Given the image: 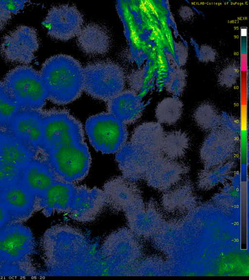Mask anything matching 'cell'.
Returning <instances> with one entry per match:
<instances>
[{
	"label": "cell",
	"instance_id": "6da1fadb",
	"mask_svg": "<svg viewBox=\"0 0 249 280\" xmlns=\"http://www.w3.org/2000/svg\"><path fill=\"white\" fill-rule=\"evenodd\" d=\"M83 69L81 63L69 55L59 54L48 58L39 72L47 99L65 105L79 98L84 90Z\"/></svg>",
	"mask_w": 249,
	"mask_h": 280
},
{
	"label": "cell",
	"instance_id": "7a4b0ae2",
	"mask_svg": "<svg viewBox=\"0 0 249 280\" xmlns=\"http://www.w3.org/2000/svg\"><path fill=\"white\" fill-rule=\"evenodd\" d=\"M0 277L37 276L32 260L36 242L31 228L10 223L0 230Z\"/></svg>",
	"mask_w": 249,
	"mask_h": 280
},
{
	"label": "cell",
	"instance_id": "3957f363",
	"mask_svg": "<svg viewBox=\"0 0 249 280\" xmlns=\"http://www.w3.org/2000/svg\"><path fill=\"white\" fill-rule=\"evenodd\" d=\"M3 83L19 108L41 110L47 96L40 73L31 66H17L5 75Z\"/></svg>",
	"mask_w": 249,
	"mask_h": 280
},
{
	"label": "cell",
	"instance_id": "277c9868",
	"mask_svg": "<svg viewBox=\"0 0 249 280\" xmlns=\"http://www.w3.org/2000/svg\"><path fill=\"white\" fill-rule=\"evenodd\" d=\"M84 90L92 97L108 101L124 90L125 77L122 68L111 61H99L83 69Z\"/></svg>",
	"mask_w": 249,
	"mask_h": 280
},
{
	"label": "cell",
	"instance_id": "5b68a950",
	"mask_svg": "<svg viewBox=\"0 0 249 280\" xmlns=\"http://www.w3.org/2000/svg\"><path fill=\"white\" fill-rule=\"evenodd\" d=\"M42 148L47 155L60 147L84 142L80 123L64 110H43Z\"/></svg>",
	"mask_w": 249,
	"mask_h": 280
},
{
	"label": "cell",
	"instance_id": "8992f818",
	"mask_svg": "<svg viewBox=\"0 0 249 280\" xmlns=\"http://www.w3.org/2000/svg\"><path fill=\"white\" fill-rule=\"evenodd\" d=\"M47 162L58 180L73 184L87 175L91 158L84 142L64 146L47 155Z\"/></svg>",
	"mask_w": 249,
	"mask_h": 280
},
{
	"label": "cell",
	"instance_id": "52a82bcc",
	"mask_svg": "<svg viewBox=\"0 0 249 280\" xmlns=\"http://www.w3.org/2000/svg\"><path fill=\"white\" fill-rule=\"evenodd\" d=\"M85 128L92 146L102 153L118 152L127 140L128 133L125 124L109 112L89 117Z\"/></svg>",
	"mask_w": 249,
	"mask_h": 280
},
{
	"label": "cell",
	"instance_id": "ba28073f",
	"mask_svg": "<svg viewBox=\"0 0 249 280\" xmlns=\"http://www.w3.org/2000/svg\"><path fill=\"white\" fill-rule=\"evenodd\" d=\"M39 46L36 29L20 25L5 35L0 44V52L6 62L26 65L32 61Z\"/></svg>",
	"mask_w": 249,
	"mask_h": 280
},
{
	"label": "cell",
	"instance_id": "9c48e42d",
	"mask_svg": "<svg viewBox=\"0 0 249 280\" xmlns=\"http://www.w3.org/2000/svg\"><path fill=\"white\" fill-rule=\"evenodd\" d=\"M189 170L186 164L160 153L152 157L142 179L149 186L165 192L182 181Z\"/></svg>",
	"mask_w": 249,
	"mask_h": 280
},
{
	"label": "cell",
	"instance_id": "30bf717a",
	"mask_svg": "<svg viewBox=\"0 0 249 280\" xmlns=\"http://www.w3.org/2000/svg\"><path fill=\"white\" fill-rule=\"evenodd\" d=\"M83 21V15L76 6L61 4L51 8L42 23L51 37L67 41L78 35Z\"/></svg>",
	"mask_w": 249,
	"mask_h": 280
},
{
	"label": "cell",
	"instance_id": "8fae6325",
	"mask_svg": "<svg viewBox=\"0 0 249 280\" xmlns=\"http://www.w3.org/2000/svg\"><path fill=\"white\" fill-rule=\"evenodd\" d=\"M237 150V138L218 127L205 139L200 157L204 168L214 167L231 160Z\"/></svg>",
	"mask_w": 249,
	"mask_h": 280
},
{
	"label": "cell",
	"instance_id": "7c38bea8",
	"mask_svg": "<svg viewBox=\"0 0 249 280\" xmlns=\"http://www.w3.org/2000/svg\"><path fill=\"white\" fill-rule=\"evenodd\" d=\"M43 110L22 109L12 120L7 131L35 151L42 148Z\"/></svg>",
	"mask_w": 249,
	"mask_h": 280
},
{
	"label": "cell",
	"instance_id": "4fadbf2b",
	"mask_svg": "<svg viewBox=\"0 0 249 280\" xmlns=\"http://www.w3.org/2000/svg\"><path fill=\"white\" fill-rule=\"evenodd\" d=\"M0 199L6 208L11 223H22L36 211V197L20 181L0 188Z\"/></svg>",
	"mask_w": 249,
	"mask_h": 280
},
{
	"label": "cell",
	"instance_id": "5bb4252c",
	"mask_svg": "<svg viewBox=\"0 0 249 280\" xmlns=\"http://www.w3.org/2000/svg\"><path fill=\"white\" fill-rule=\"evenodd\" d=\"M75 189L73 184L55 181L42 195L36 198V211L42 210L47 217L55 212H68Z\"/></svg>",
	"mask_w": 249,
	"mask_h": 280
},
{
	"label": "cell",
	"instance_id": "9a60e30c",
	"mask_svg": "<svg viewBox=\"0 0 249 280\" xmlns=\"http://www.w3.org/2000/svg\"><path fill=\"white\" fill-rule=\"evenodd\" d=\"M56 180V176L47 162L34 158L24 168L20 182L37 198Z\"/></svg>",
	"mask_w": 249,
	"mask_h": 280
},
{
	"label": "cell",
	"instance_id": "2e32d148",
	"mask_svg": "<svg viewBox=\"0 0 249 280\" xmlns=\"http://www.w3.org/2000/svg\"><path fill=\"white\" fill-rule=\"evenodd\" d=\"M193 183L183 180L164 192L161 198L164 210L170 213H183L191 210L197 202Z\"/></svg>",
	"mask_w": 249,
	"mask_h": 280
},
{
	"label": "cell",
	"instance_id": "e0dca14e",
	"mask_svg": "<svg viewBox=\"0 0 249 280\" xmlns=\"http://www.w3.org/2000/svg\"><path fill=\"white\" fill-rule=\"evenodd\" d=\"M77 43L86 54H104L111 47V38L106 28L97 23H89L82 28L77 35Z\"/></svg>",
	"mask_w": 249,
	"mask_h": 280
},
{
	"label": "cell",
	"instance_id": "ac0fdd59",
	"mask_svg": "<svg viewBox=\"0 0 249 280\" xmlns=\"http://www.w3.org/2000/svg\"><path fill=\"white\" fill-rule=\"evenodd\" d=\"M105 198L103 191L75 186L74 196L68 212L75 219L91 218L99 210Z\"/></svg>",
	"mask_w": 249,
	"mask_h": 280
},
{
	"label": "cell",
	"instance_id": "d6986e66",
	"mask_svg": "<svg viewBox=\"0 0 249 280\" xmlns=\"http://www.w3.org/2000/svg\"><path fill=\"white\" fill-rule=\"evenodd\" d=\"M107 108L125 124L136 121L142 113V103L133 90H123L108 101Z\"/></svg>",
	"mask_w": 249,
	"mask_h": 280
},
{
	"label": "cell",
	"instance_id": "ffe728a7",
	"mask_svg": "<svg viewBox=\"0 0 249 280\" xmlns=\"http://www.w3.org/2000/svg\"><path fill=\"white\" fill-rule=\"evenodd\" d=\"M36 151L7 132H0V160L24 168L35 158Z\"/></svg>",
	"mask_w": 249,
	"mask_h": 280
},
{
	"label": "cell",
	"instance_id": "44dd1931",
	"mask_svg": "<svg viewBox=\"0 0 249 280\" xmlns=\"http://www.w3.org/2000/svg\"><path fill=\"white\" fill-rule=\"evenodd\" d=\"M165 133L160 123L147 122L138 126L129 141L152 155L161 153Z\"/></svg>",
	"mask_w": 249,
	"mask_h": 280
},
{
	"label": "cell",
	"instance_id": "7402d4cb",
	"mask_svg": "<svg viewBox=\"0 0 249 280\" xmlns=\"http://www.w3.org/2000/svg\"><path fill=\"white\" fill-rule=\"evenodd\" d=\"M234 162L231 160L218 166L204 168L198 174L197 186L201 190L208 191L229 179L233 171Z\"/></svg>",
	"mask_w": 249,
	"mask_h": 280
},
{
	"label": "cell",
	"instance_id": "603a6c76",
	"mask_svg": "<svg viewBox=\"0 0 249 280\" xmlns=\"http://www.w3.org/2000/svg\"><path fill=\"white\" fill-rule=\"evenodd\" d=\"M190 146L188 135L181 131H173L165 134L161 153L175 160L182 158Z\"/></svg>",
	"mask_w": 249,
	"mask_h": 280
},
{
	"label": "cell",
	"instance_id": "cb8c5ba5",
	"mask_svg": "<svg viewBox=\"0 0 249 280\" xmlns=\"http://www.w3.org/2000/svg\"><path fill=\"white\" fill-rule=\"evenodd\" d=\"M183 104L177 98L167 97L163 99L157 105L156 117L161 123L173 125L176 123L181 116Z\"/></svg>",
	"mask_w": 249,
	"mask_h": 280
},
{
	"label": "cell",
	"instance_id": "d4e9b609",
	"mask_svg": "<svg viewBox=\"0 0 249 280\" xmlns=\"http://www.w3.org/2000/svg\"><path fill=\"white\" fill-rule=\"evenodd\" d=\"M21 109L0 81V132H6L14 116Z\"/></svg>",
	"mask_w": 249,
	"mask_h": 280
},
{
	"label": "cell",
	"instance_id": "484cf974",
	"mask_svg": "<svg viewBox=\"0 0 249 280\" xmlns=\"http://www.w3.org/2000/svg\"><path fill=\"white\" fill-rule=\"evenodd\" d=\"M193 117L196 124L204 131H211L219 126L220 115L210 103H203L198 106Z\"/></svg>",
	"mask_w": 249,
	"mask_h": 280
},
{
	"label": "cell",
	"instance_id": "4316f807",
	"mask_svg": "<svg viewBox=\"0 0 249 280\" xmlns=\"http://www.w3.org/2000/svg\"><path fill=\"white\" fill-rule=\"evenodd\" d=\"M27 0H0V31L8 24L12 17L23 9Z\"/></svg>",
	"mask_w": 249,
	"mask_h": 280
},
{
	"label": "cell",
	"instance_id": "83f0119b",
	"mask_svg": "<svg viewBox=\"0 0 249 280\" xmlns=\"http://www.w3.org/2000/svg\"><path fill=\"white\" fill-rule=\"evenodd\" d=\"M23 169L0 160V188L20 181Z\"/></svg>",
	"mask_w": 249,
	"mask_h": 280
},
{
	"label": "cell",
	"instance_id": "f1b7e54d",
	"mask_svg": "<svg viewBox=\"0 0 249 280\" xmlns=\"http://www.w3.org/2000/svg\"><path fill=\"white\" fill-rule=\"evenodd\" d=\"M219 127L237 138L239 135V121L233 117L226 114L220 115Z\"/></svg>",
	"mask_w": 249,
	"mask_h": 280
},
{
	"label": "cell",
	"instance_id": "f546056e",
	"mask_svg": "<svg viewBox=\"0 0 249 280\" xmlns=\"http://www.w3.org/2000/svg\"><path fill=\"white\" fill-rule=\"evenodd\" d=\"M11 223L9 213L0 199V230Z\"/></svg>",
	"mask_w": 249,
	"mask_h": 280
},
{
	"label": "cell",
	"instance_id": "4dcf8cb0",
	"mask_svg": "<svg viewBox=\"0 0 249 280\" xmlns=\"http://www.w3.org/2000/svg\"><path fill=\"white\" fill-rule=\"evenodd\" d=\"M0 247H1V239H0Z\"/></svg>",
	"mask_w": 249,
	"mask_h": 280
}]
</instances>
